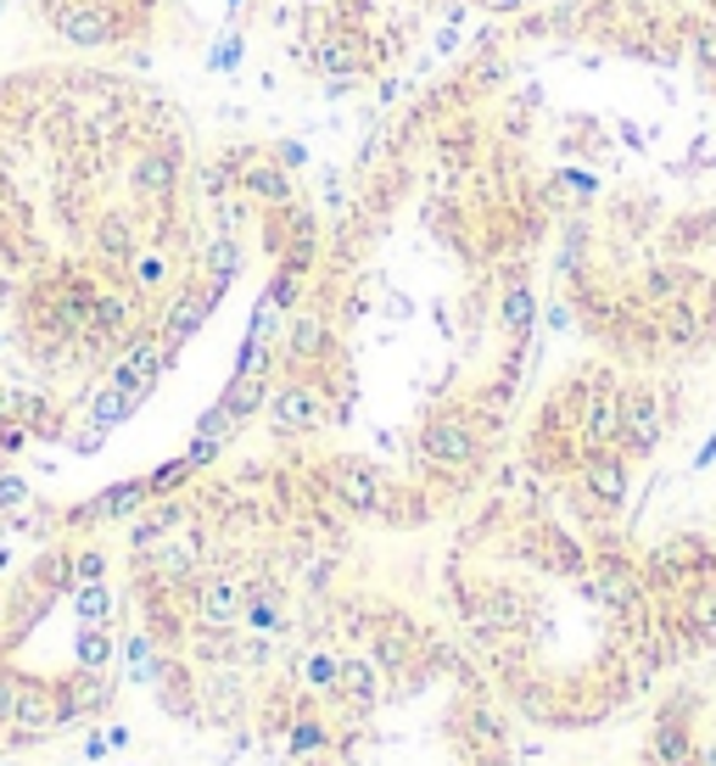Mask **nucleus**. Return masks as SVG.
Returning <instances> with one entry per match:
<instances>
[{
	"label": "nucleus",
	"instance_id": "obj_1",
	"mask_svg": "<svg viewBox=\"0 0 716 766\" xmlns=\"http://www.w3.org/2000/svg\"><path fill=\"white\" fill-rule=\"evenodd\" d=\"M549 319L544 196L442 45L347 162L252 432L376 538L425 543L504 470Z\"/></svg>",
	"mask_w": 716,
	"mask_h": 766
},
{
	"label": "nucleus",
	"instance_id": "obj_2",
	"mask_svg": "<svg viewBox=\"0 0 716 766\" xmlns=\"http://www.w3.org/2000/svg\"><path fill=\"white\" fill-rule=\"evenodd\" d=\"M18 196L7 342L73 454H96L235 297L292 308L336 180L213 118L151 62L40 51L0 67Z\"/></svg>",
	"mask_w": 716,
	"mask_h": 766
},
{
	"label": "nucleus",
	"instance_id": "obj_3",
	"mask_svg": "<svg viewBox=\"0 0 716 766\" xmlns=\"http://www.w3.org/2000/svg\"><path fill=\"white\" fill-rule=\"evenodd\" d=\"M549 213V308L633 370L716 364V0H493L448 34Z\"/></svg>",
	"mask_w": 716,
	"mask_h": 766
},
{
	"label": "nucleus",
	"instance_id": "obj_4",
	"mask_svg": "<svg viewBox=\"0 0 716 766\" xmlns=\"http://www.w3.org/2000/svg\"><path fill=\"white\" fill-rule=\"evenodd\" d=\"M129 677L202 733L275 749L303 660L381 543L286 443L241 432L124 521Z\"/></svg>",
	"mask_w": 716,
	"mask_h": 766
},
{
	"label": "nucleus",
	"instance_id": "obj_5",
	"mask_svg": "<svg viewBox=\"0 0 716 766\" xmlns=\"http://www.w3.org/2000/svg\"><path fill=\"white\" fill-rule=\"evenodd\" d=\"M425 543L448 627L520 727L604 733L683 677L633 543L577 526L509 459Z\"/></svg>",
	"mask_w": 716,
	"mask_h": 766
},
{
	"label": "nucleus",
	"instance_id": "obj_6",
	"mask_svg": "<svg viewBox=\"0 0 716 766\" xmlns=\"http://www.w3.org/2000/svg\"><path fill=\"white\" fill-rule=\"evenodd\" d=\"M387 549V543H381ZM286 766H526L520 716L387 554L330 605L275 744Z\"/></svg>",
	"mask_w": 716,
	"mask_h": 766
},
{
	"label": "nucleus",
	"instance_id": "obj_7",
	"mask_svg": "<svg viewBox=\"0 0 716 766\" xmlns=\"http://www.w3.org/2000/svg\"><path fill=\"white\" fill-rule=\"evenodd\" d=\"M454 34V0H191L173 51L208 56L213 118L297 146L341 185Z\"/></svg>",
	"mask_w": 716,
	"mask_h": 766
},
{
	"label": "nucleus",
	"instance_id": "obj_8",
	"mask_svg": "<svg viewBox=\"0 0 716 766\" xmlns=\"http://www.w3.org/2000/svg\"><path fill=\"white\" fill-rule=\"evenodd\" d=\"M45 51L157 62L191 0H18Z\"/></svg>",
	"mask_w": 716,
	"mask_h": 766
},
{
	"label": "nucleus",
	"instance_id": "obj_9",
	"mask_svg": "<svg viewBox=\"0 0 716 766\" xmlns=\"http://www.w3.org/2000/svg\"><path fill=\"white\" fill-rule=\"evenodd\" d=\"M12 235H18V196L7 168H0V286H7V264H12Z\"/></svg>",
	"mask_w": 716,
	"mask_h": 766
}]
</instances>
